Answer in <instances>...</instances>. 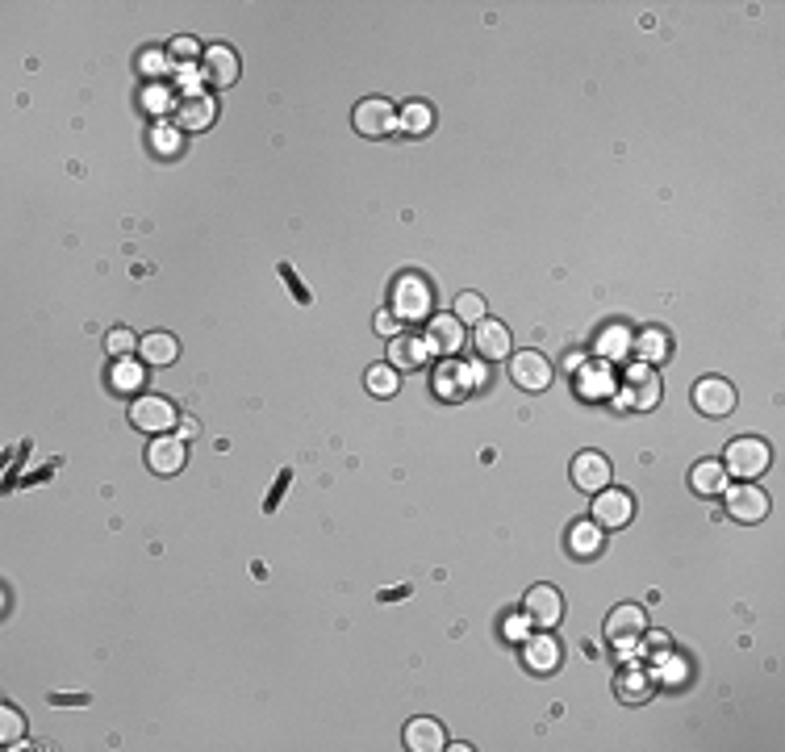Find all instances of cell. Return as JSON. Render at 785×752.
<instances>
[{
	"label": "cell",
	"instance_id": "6da1fadb",
	"mask_svg": "<svg viewBox=\"0 0 785 752\" xmlns=\"http://www.w3.org/2000/svg\"><path fill=\"white\" fill-rule=\"evenodd\" d=\"M435 310V289L426 285V276L406 272L393 280V314L397 322H426V314Z\"/></svg>",
	"mask_w": 785,
	"mask_h": 752
},
{
	"label": "cell",
	"instance_id": "7a4b0ae2",
	"mask_svg": "<svg viewBox=\"0 0 785 752\" xmlns=\"http://www.w3.org/2000/svg\"><path fill=\"white\" fill-rule=\"evenodd\" d=\"M769 464H773V452H769V443H765V439H756V435H740V439H731V443H727V456H723L727 477H744V481L765 477V468H769Z\"/></svg>",
	"mask_w": 785,
	"mask_h": 752
},
{
	"label": "cell",
	"instance_id": "3957f363",
	"mask_svg": "<svg viewBox=\"0 0 785 752\" xmlns=\"http://www.w3.org/2000/svg\"><path fill=\"white\" fill-rule=\"evenodd\" d=\"M351 126L364 138H389L393 130H401V109H393V101H385V97H368L355 105Z\"/></svg>",
	"mask_w": 785,
	"mask_h": 752
},
{
	"label": "cell",
	"instance_id": "277c9868",
	"mask_svg": "<svg viewBox=\"0 0 785 752\" xmlns=\"http://www.w3.org/2000/svg\"><path fill=\"white\" fill-rule=\"evenodd\" d=\"M660 376L648 368V364H635L627 368L623 376V389H618V402H623V410H652L660 406Z\"/></svg>",
	"mask_w": 785,
	"mask_h": 752
},
{
	"label": "cell",
	"instance_id": "5b68a950",
	"mask_svg": "<svg viewBox=\"0 0 785 752\" xmlns=\"http://www.w3.org/2000/svg\"><path fill=\"white\" fill-rule=\"evenodd\" d=\"M130 422L138 431H147V435H163V431H172L180 422V410L168 402V397L147 393V397H138V402L130 406Z\"/></svg>",
	"mask_w": 785,
	"mask_h": 752
},
{
	"label": "cell",
	"instance_id": "8992f818",
	"mask_svg": "<svg viewBox=\"0 0 785 752\" xmlns=\"http://www.w3.org/2000/svg\"><path fill=\"white\" fill-rule=\"evenodd\" d=\"M510 376H514V385L518 389H527V393H543L547 385H552V360L543 356V351H514L510 356Z\"/></svg>",
	"mask_w": 785,
	"mask_h": 752
},
{
	"label": "cell",
	"instance_id": "52a82bcc",
	"mask_svg": "<svg viewBox=\"0 0 785 752\" xmlns=\"http://www.w3.org/2000/svg\"><path fill=\"white\" fill-rule=\"evenodd\" d=\"M723 493H727V514L735 523H765L769 519V493L760 485L744 481V485L723 489Z\"/></svg>",
	"mask_w": 785,
	"mask_h": 752
},
{
	"label": "cell",
	"instance_id": "ba28073f",
	"mask_svg": "<svg viewBox=\"0 0 785 752\" xmlns=\"http://www.w3.org/2000/svg\"><path fill=\"white\" fill-rule=\"evenodd\" d=\"M644 631H648V610H644V606H635V602L614 606L610 615H606V640H610V644L631 648L639 636H644Z\"/></svg>",
	"mask_w": 785,
	"mask_h": 752
},
{
	"label": "cell",
	"instance_id": "9c48e42d",
	"mask_svg": "<svg viewBox=\"0 0 785 752\" xmlns=\"http://www.w3.org/2000/svg\"><path fill=\"white\" fill-rule=\"evenodd\" d=\"M631 514H635V498L627 489H598L593 493V523H598L602 531L606 527H627L631 523Z\"/></svg>",
	"mask_w": 785,
	"mask_h": 752
},
{
	"label": "cell",
	"instance_id": "30bf717a",
	"mask_svg": "<svg viewBox=\"0 0 785 752\" xmlns=\"http://www.w3.org/2000/svg\"><path fill=\"white\" fill-rule=\"evenodd\" d=\"M239 51L234 46H226V42H218V46H205V55H201V80L205 84H213V88H230L234 80H239Z\"/></svg>",
	"mask_w": 785,
	"mask_h": 752
},
{
	"label": "cell",
	"instance_id": "8fae6325",
	"mask_svg": "<svg viewBox=\"0 0 785 752\" xmlns=\"http://www.w3.org/2000/svg\"><path fill=\"white\" fill-rule=\"evenodd\" d=\"M560 661H564V648H560V640L556 636H527L522 640V665H527V673H535V677H552L556 669H560Z\"/></svg>",
	"mask_w": 785,
	"mask_h": 752
},
{
	"label": "cell",
	"instance_id": "7c38bea8",
	"mask_svg": "<svg viewBox=\"0 0 785 752\" xmlns=\"http://www.w3.org/2000/svg\"><path fill=\"white\" fill-rule=\"evenodd\" d=\"M522 615H527L535 627H556L564 619V598L556 585H531L527 598H522Z\"/></svg>",
	"mask_w": 785,
	"mask_h": 752
},
{
	"label": "cell",
	"instance_id": "4fadbf2b",
	"mask_svg": "<svg viewBox=\"0 0 785 752\" xmlns=\"http://www.w3.org/2000/svg\"><path fill=\"white\" fill-rule=\"evenodd\" d=\"M694 406L706 418H727L735 410V385L723 381V376H702V381L694 385Z\"/></svg>",
	"mask_w": 785,
	"mask_h": 752
},
{
	"label": "cell",
	"instance_id": "5bb4252c",
	"mask_svg": "<svg viewBox=\"0 0 785 752\" xmlns=\"http://www.w3.org/2000/svg\"><path fill=\"white\" fill-rule=\"evenodd\" d=\"M176 122L184 134H201L218 122V101L213 97H201V92H184L176 101Z\"/></svg>",
	"mask_w": 785,
	"mask_h": 752
},
{
	"label": "cell",
	"instance_id": "9a60e30c",
	"mask_svg": "<svg viewBox=\"0 0 785 752\" xmlns=\"http://www.w3.org/2000/svg\"><path fill=\"white\" fill-rule=\"evenodd\" d=\"M147 464L159 477H176L188 464V443L176 435H155V443H147Z\"/></svg>",
	"mask_w": 785,
	"mask_h": 752
},
{
	"label": "cell",
	"instance_id": "2e32d148",
	"mask_svg": "<svg viewBox=\"0 0 785 752\" xmlns=\"http://www.w3.org/2000/svg\"><path fill=\"white\" fill-rule=\"evenodd\" d=\"M610 477H614V468H610V460H606L602 452H577V456H573V485H577L581 493H598V489H606Z\"/></svg>",
	"mask_w": 785,
	"mask_h": 752
},
{
	"label": "cell",
	"instance_id": "e0dca14e",
	"mask_svg": "<svg viewBox=\"0 0 785 752\" xmlns=\"http://www.w3.org/2000/svg\"><path fill=\"white\" fill-rule=\"evenodd\" d=\"M426 343H431L435 356L451 360L464 347V322L456 314H435L431 322H426Z\"/></svg>",
	"mask_w": 785,
	"mask_h": 752
},
{
	"label": "cell",
	"instance_id": "ac0fdd59",
	"mask_svg": "<svg viewBox=\"0 0 785 752\" xmlns=\"http://www.w3.org/2000/svg\"><path fill=\"white\" fill-rule=\"evenodd\" d=\"M431 356H435L431 343L418 339V335H397L389 343V364L397 372H418V368H426V360H431Z\"/></svg>",
	"mask_w": 785,
	"mask_h": 752
},
{
	"label": "cell",
	"instance_id": "d6986e66",
	"mask_svg": "<svg viewBox=\"0 0 785 752\" xmlns=\"http://www.w3.org/2000/svg\"><path fill=\"white\" fill-rule=\"evenodd\" d=\"M472 347H477L481 360H506L510 356V326L497 322V318H485L477 322V339H472Z\"/></svg>",
	"mask_w": 785,
	"mask_h": 752
},
{
	"label": "cell",
	"instance_id": "ffe728a7",
	"mask_svg": "<svg viewBox=\"0 0 785 752\" xmlns=\"http://www.w3.org/2000/svg\"><path fill=\"white\" fill-rule=\"evenodd\" d=\"M435 393L443 397V402H460V397L472 393V376H468V364L460 360H443L435 368Z\"/></svg>",
	"mask_w": 785,
	"mask_h": 752
},
{
	"label": "cell",
	"instance_id": "44dd1931",
	"mask_svg": "<svg viewBox=\"0 0 785 752\" xmlns=\"http://www.w3.org/2000/svg\"><path fill=\"white\" fill-rule=\"evenodd\" d=\"M631 351H635V356L644 360L648 368H652V364H664V360L673 356V335L664 331V326H648V331H639V335H635Z\"/></svg>",
	"mask_w": 785,
	"mask_h": 752
},
{
	"label": "cell",
	"instance_id": "7402d4cb",
	"mask_svg": "<svg viewBox=\"0 0 785 752\" xmlns=\"http://www.w3.org/2000/svg\"><path fill=\"white\" fill-rule=\"evenodd\" d=\"M406 748L410 752H439V748H447V732H443V723L439 719H410L406 723Z\"/></svg>",
	"mask_w": 785,
	"mask_h": 752
},
{
	"label": "cell",
	"instance_id": "603a6c76",
	"mask_svg": "<svg viewBox=\"0 0 785 752\" xmlns=\"http://www.w3.org/2000/svg\"><path fill=\"white\" fill-rule=\"evenodd\" d=\"M631 343H635V335H631L627 322H606L598 331V339H593V351H598L602 360H627Z\"/></svg>",
	"mask_w": 785,
	"mask_h": 752
},
{
	"label": "cell",
	"instance_id": "cb8c5ba5",
	"mask_svg": "<svg viewBox=\"0 0 785 752\" xmlns=\"http://www.w3.org/2000/svg\"><path fill=\"white\" fill-rule=\"evenodd\" d=\"M577 393L585 397V402H593V397H610L614 393V376H610V368H606V360H598V364H581L577 368Z\"/></svg>",
	"mask_w": 785,
	"mask_h": 752
},
{
	"label": "cell",
	"instance_id": "d4e9b609",
	"mask_svg": "<svg viewBox=\"0 0 785 752\" xmlns=\"http://www.w3.org/2000/svg\"><path fill=\"white\" fill-rule=\"evenodd\" d=\"M138 351H142V360H147L151 368H168V364L180 360V343H176V335H168V331H151L147 339L138 343Z\"/></svg>",
	"mask_w": 785,
	"mask_h": 752
},
{
	"label": "cell",
	"instance_id": "484cf974",
	"mask_svg": "<svg viewBox=\"0 0 785 752\" xmlns=\"http://www.w3.org/2000/svg\"><path fill=\"white\" fill-rule=\"evenodd\" d=\"M602 544H606L602 527L593 523V519H581V523L568 527V552H573L577 560H593V556L602 552Z\"/></svg>",
	"mask_w": 785,
	"mask_h": 752
},
{
	"label": "cell",
	"instance_id": "4316f807",
	"mask_svg": "<svg viewBox=\"0 0 785 752\" xmlns=\"http://www.w3.org/2000/svg\"><path fill=\"white\" fill-rule=\"evenodd\" d=\"M689 485H694V493H702V498H719V493L727 489V468H723V460H702V464H694V473H689Z\"/></svg>",
	"mask_w": 785,
	"mask_h": 752
},
{
	"label": "cell",
	"instance_id": "83f0119b",
	"mask_svg": "<svg viewBox=\"0 0 785 752\" xmlns=\"http://www.w3.org/2000/svg\"><path fill=\"white\" fill-rule=\"evenodd\" d=\"M652 690H656V681L644 669H623V673L614 677V694L623 698V702H648Z\"/></svg>",
	"mask_w": 785,
	"mask_h": 752
},
{
	"label": "cell",
	"instance_id": "f1b7e54d",
	"mask_svg": "<svg viewBox=\"0 0 785 752\" xmlns=\"http://www.w3.org/2000/svg\"><path fill=\"white\" fill-rule=\"evenodd\" d=\"M142 385H147V368L134 364L130 356L117 360V364L109 368V389H113V393H138Z\"/></svg>",
	"mask_w": 785,
	"mask_h": 752
},
{
	"label": "cell",
	"instance_id": "f546056e",
	"mask_svg": "<svg viewBox=\"0 0 785 752\" xmlns=\"http://www.w3.org/2000/svg\"><path fill=\"white\" fill-rule=\"evenodd\" d=\"M431 126H435V109L431 105H422V101L401 105V130H406V134H426Z\"/></svg>",
	"mask_w": 785,
	"mask_h": 752
},
{
	"label": "cell",
	"instance_id": "4dcf8cb0",
	"mask_svg": "<svg viewBox=\"0 0 785 752\" xmlns=\"http://www.w3.org/2000/svg\"><path fill=\"white\" fill-rule=\"evenodd\" d=\"M397 389H401V376H397L393 364H376V368H368V393H372V397H393Z\"/></svg>",
	"mask_w": 785,
	"mask_h": 752
},
{
	"label": "cell",
	"instance_id": "1f68e13d",
	"mask_svg": "<svg viewBox=\"0 0 785 752\" xmlns=\"http://www.w3.org/2000/svg\"><path fill=\"white\" fill-rule=\"evenodd\" d=\"M151 151L159 155V159H176L180 151H184V143H180V130H172V126H155L151 130Z\"/></svg>",
	"mask_w": 785,
	"mask_h": 752
},
{
	"label": "cell",
	"instance_id": "d6a6232c",
	"mask_svg": "<svg viewBox=\"0 0 785 752\" xmlns=\"http://www.w3.org/2000/svg\"><path fill=\"white\" fill-rule=\"evenodd\" d=\"M134 63H138V76H147V80H159L163 72H168V63H172V59L163 55L159 46H142V51H138V59H134Z\"/></svg>",
	"mask_w": 785,
	"mask_h": 752
},
{
	"label": "cell",
	"instance_id": "836d02e7",
	"mask_svg": "<svg viewBox=\"0 0 785 752\" xmlns=\"http://www.w3.org/2000/svg\"><path fill=\"white\" fill-rule=\"evenodd\" d=\"M17 740H26V719H21L17 707H5L0 711V744L17 748Z\"/></svg>",
	"mask_w": 785,
	"mask_h": 752
},
{
	"label": "cell",
	"instance_id": "e575fe53",
	"mask_svg": "<svg viewBox=\"0 0 785 752\" xmlns=\"http://www.w3.org/2000/svg\"><path fill=\"white\" fill-rule=\"evenodd\" d=\"M451 310H456L460 322H485V297L481 293H460Z\"/></svg>",
	"mask_w": 785,
	"mask_h": 752
},
{
	"label": "cell",
	"instance_id": "d590c367",
	"mask_svg": "<svg viewBox=\"0 0 785 752\" xmlns=\"http://www.w3.org/2000/svg\"><path fill=\"white\" fill-rule=\"evenodd\" d=\"M142 339L130 331V326H117V331H109V339H105V347H109V356H117V360H126L130 351L138 347Z\"/></svg>",
	"mask_w": 785,
	"mask_h": 752
},
{
	"label": "cell",
	"instance_id": "8d00e7d4",
	"mask_svg": "<svg viewBox=\"0 0 785 752\" xmlns=\"http://www.w3.org/2000/svg\"><path fill=\"white\" fill-rule=\"evenodd\" d=\"M142 105H147V113H168V105H172V88H168V84H151L147 92H142Z\"/></svg>",
	"mask_w": 785,
	"mask_h": 752
},
{
	"label": "cell",
	"instance_id": "74e56055",
	"mask_svg": "<svg viewBox=\"0 0 785 752\" xmlns=\"http://www.w3.org/2000/svg\"><path fill=\"white\" fill-rule=\"evenodd\" d=\"M197 55H201L197 38H172V51H168V59H172V63H184V67H188Z\"/></svg>",
	"mask_w": 785,
	"mask_h": 752
},
{
	"label": "cell",
	"instance_id": "f35d334b",
	"mask_svg": "<svg viewBox=\"0 0 785 752\" xmlns=\"http://www.w3.org/2000/svg\"><path fill=\"white\" fill-rule=\"evenodd\" d=\"M372 326H376V335H385V339H397V326H401V322H397V314H393V310H380Z\"/></svg>",
	"mask_w": 785,
	"mask_h": 752
},
{
	"label": "cell",
	"instance_id": "ab89813d",
	"mask_svg": "<svg viewBox=\"0 0 785 752\" xmlns=\"http://www.w3.org/2000/svg\"><path fill=\"white\" fill-rule=\"evenodd\" d=\"M652 656H664V652H669V636H664V631H652V636H648V644H644Z\"/></svg>",
	"mask_w": 785,
	"mask_h": 752
},
{
	"label": "cell",
	"instance_id": "60d3db41",
	"mask_svg": "<svg viewBox=\"0 0 785 752\" xmlns=\"http://www.w3.org/2000/svg\"><path fill=\"white\" fill-rule=\"evenodd\" d=\"M468 376H472V389H485V381H489V372L481 364H468Z\"/></svg>",
	"mask_w": 785,
	"mask_h": 752
},
{
	"label": "cell",
	"instance_id": "b9f144b4",
	"mask_svg": "<svg viewBox=\"0 0 785 752\" xmlns=\"http://www.w3.org/2000/svg\"><path fill=\"white\" fill-rule=\"evenodd\" d=\"M51 702H55V707H59V702H67V707H80V702H88V698H84V694H63V698L51 694Z\"/></svg>",
	"mask_w": 785,
	"mask_h": 752
}]
</instances>
